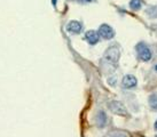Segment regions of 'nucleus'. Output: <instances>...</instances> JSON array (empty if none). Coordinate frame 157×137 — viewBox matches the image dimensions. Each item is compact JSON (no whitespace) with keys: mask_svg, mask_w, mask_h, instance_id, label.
I'll return each instance as SVG.
<instances>
[{"mask_svg":"<svg viewBox=\"0 0 157 137\" xmlns=\"http://www.w3.org/2000/svg\"><path fill=\"white\" fill-rule=\"evenodd\" d=\"M119 55H121V53H119V49L118 47L116 46H111L109 47L105 53V60L108 61L109 63H113V64H116L119 60Z\"/></svg>","mask_w":157,"mask_h":137,"instance_id":"nucleus-1","label":"nucleus"},{"mask_svg":"<svg viewBox=\"0 0 157 137\" xmlns=\"http://www.w3.org/2000/svg\"><path fill=\"white\" fill-rule=\"evenodd\" d=\"M108 107L109 110L115 114H118V116H127V110L126 107L123 105L121 102L118 101H110L108 103Z\"/></svg>","mask_w":157,"mask_h":137,"instance_id":"nucleus-2","label":"nucleus"},{"mask_svg":"<svg viewBox=\"0 0 157 137\" xmlns=\"http://www.w3.org/2000/svg\"><path fill=\"white\" fill-rule=\"evenodd\" d=\"M136 50H138V55H139L140 60L144 62H148L151 60V50L149 49L144 43H138L136 46Z\"/></svg>","mask_w":157,"mask_h":137,"instance_id":"nucleus-3","label":"nucleus"},{"mask_svg":"<svg viewBox=\"0 0 157 137\" xmlns=\"http://www.w3.org/2000/svg\"><path fill=\"white\" fill-rule=\"evenodd\" d=\"M98 32L100 34V37H102V38L105 39V40H110V39H113V35H115L113 29L110 25H108V24H101Z\"/></svg>","mask_w":157,"mask_h":137,"instance_id":"nucleus-4","label":"nucleus"},{"mask_svg":"<svg viewBox=\"0 0 157 137\" xmlns=\"http://www.w3.org/2000/svg\"><path fill=\"white\" fill-rule=\"evenodd\" d=\"M136 82H138V80H136V78H135L134 76H132V74H127V76H125V77L123 78L122 85H123L124 88L131 89V88H133V87L136 86Z\"/></svg>","mask_w":157,"mask_h":137,"instance_id":"nucleus-5","label":"nucleus"},{"mask_svg":"<svg viewBox=\"0 0 157 137\" xmlns=\"http://www.w3.org/2000/svg\"><path fill=\"white\" fill-rule=\"evenodd\" d=\"M85 39L90 45H95L99 43V39H100V34L99 32H96L94 30H90L85 33Z\"/></svg>","mask_w":157,"mask_h":137,"instance_id":"nucleus-6","label":"nucleus"},{"mask_svg":"<svg viewBox=\"0 0 157 137\" xmlns=\"http://www.w3.org/2000/svg\"><path fill=\"white\" fill-rule=\"evenodd\" d=\"M67 30L74 34H78L82 32L83 26H82V24H80L78 21H71V22H69V24L67 25Z\"/></svg>","mask_w":157,"mask_h":137,"instance_id":"nucleus-7","label":"nucleus"},{"mask_svg":"<svg viewBox=\"0 0 157 137\" xmlns=\"http://www.w3.org/2000/svg\"><path fill=\"white\" fill-rule=\"evenodd\" d=\"M96 122H98V126L99 127H103L107 122V116L103 111H100L98 113V117H96Z\"/></svg>","mask_w":157,"mask_h":137,"instance_id":"nucleus-8","label":"nucleus"},{"mask_svg":"<svg viewBox=\"0 0 157 137\" xmlns=\"http://www.w3.org/2000/svg\"><path fill=\"white\" fill-rule=\"evenodd\" d=\"M149 105L153 110H157V95L153 94L149 96Z\"/></svg>","mask_w":157,"mask_h":137,"instance_id":"nucleus-9","label":"nucleus"},{"mask_svg":"<svg viewBox=\"0 0 157 137\" xmlns=\"http://www.w3.org/2000/svg\"><path fill=\"white\" fill-rule=\"evenodd\" d=\"M141 6H142V1L141 0H131V2H130V7L132 9H134V10L140 9Z\"/></svg>","mask_w":157,"mask_h":137,"instance_id":"nucleus-10","label":"nucleus"},{"mask_svg":"<svg viewBox=\"0 0 157 137\" xmlns=\"http://www.w3.org/2000/svg\"><path fill=\"white\" fill-rule=\"evenodd\" d=\"M116 135H117L116 137H127L125 134H123V133H116Z\"/></svg>","mask_w":157,"mask_h":137,"instance_id":"nucleus-11","label":"nucleus"},{"mask_svg":"<svg viewBox=\"0 0 157 137\" xmlns=\"http://www.w3.org/2000/svg\"><path fill=\"white\" fill-rule=\"evenodd\" d=\"M83 2H91V1H93V0H82Z\"/></svg>","mask_w":157,"mask_h":137,"instance_id":"nucleus-12","label":"nucleus"},{"mask_svg":"<svg viewBox=\"0 0 157 137\" xmlns=\"http://www.w3.org/2000/svg\"><path fill=\"white\" fill-rule=\"evenodd\" d=\"M155 129L157 130V120H156V122H155Z\"/></svg>","mask_w":157,"mask_h":137,"instance_id":"nucleus-13","label":"nucleus"},{"mask_svg":"<svg viewBox=\"0 0 157 137\" xmlns=\"http://www.w3.org/2000/svg\"><path fill=\"white\" fill-rule=\"evenodd\" d=\"M155 70H156V71H157V65H156V66H155Z\"/></svg>","mask_w":157,"mask_h":137,"instance_id":"nucleus-14","label":"nucleus"},{"mask_svg":"<svg viewBox=\"0 0 157 137\" xmlns=\"http://www.w3.org/2000/svg\"><path fill=\"white\" fill-rule=\"evenodd\" d=\"M138 137H144V136H138Z\"/></svg>","mask_w":157,"mask_h":137,"instance_id":"nucleus-15","label":"nucleus"},{"mask_svg":"<svg viewBox=\"0 0 157 137\" xmlns=\"http://www.w3.org/2000/svg\"><path fill=\"white\" fill-rule=\"evenodd\" d=\"M155 137H157V135H156V136H155Z\"/></svg>","mask_w":157,"mask_h":137,"instance_id":"nucleus-16","label":"nucleus"}]
</instances>
